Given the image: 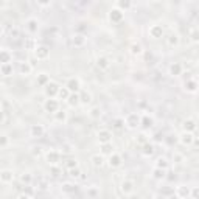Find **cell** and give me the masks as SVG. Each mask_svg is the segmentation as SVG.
I'll return each instance as SVG.
<instances>
[{
    "mask_svg": "<svg viewBox=\"0 0 199 199\" xmlns=\"http://www.w3.org/2000/svg\"><path fill=\"white\" fill-rule=\"evenodd\" d=\"M2 118H3V117H2V114H0V121H2Z\"/></svg>",
    "mask_w": 199,
    "mask_h": 199,
    "instance_id": "cell-25",
    "label": "cell"
},
{
    "mask_svg": "<svg viewBox=\"0 0 199 199\" xmlns=\"http://www.w3.org/2000/svg\"><path fill=\"white\" fill-rule=\"evenodd\" d=\"M58 107V104L55 101H50V103H47V109H50V110H55Z\"/></svg>",
    "mask_w": 199,
    "mask_h": 199,
    "instance_id": "cell-15",
    "label": "cell"
},
{
    "mask_svg": "<svg viewBox=\"0 0 199 199\" xmlns=\"http://www.w3.org/2000/svg\"><path fill=\"white\" fill-rule=\"evenodd\" d=\"M169 199H179V198H177V196H176V198H174V196H173V198H169Z\"/></svg>",
    "mask_w": 199,
    "mask_h": 199,
    "instance_id": "cell-24",
    "label": "cell"
},
{
    "mask_svg": "<svg viewBox=\"0 0 199 199\" xmlns=\"http://www.w3.org/2000/svg\"><path fill=\"white\" fill-rule=\"evenodd\" d=\"M190 39H191V42H195V44L199 40V34H198V28L196 27L190 28Z\"/></svg>",
    "mask_w": 199,
    "mask_h": 199,
    "instance_id": "cell-8",
    "label": "cell"
},
{
    "mask_svg": "<svg viewBox=\"0 0 199 199\" xmlns=\"http://www.w3.org/2000/svg\"><path fill=\"white\" fill-rule=\"evenodd\" d=\"M184 89L187 90V93H191V95H195L198 92V81L195 78H188L184 83Z\"/></svg>",
    "mask_w": 199,
    "mask_h": 199,
    "instance_id": "cell-1",
    "label": "cell"
},
{
    "mask_svg": "<svg viewBox=\"0 0 199 199\" xmlns=\"http://www.w3.org/2000/svg\"><path fill=\"white\" fill-rule=\"evenodd\" d=\"M163 176H165V169H160V168H157L156 171H154V177H157V179H162Z\"/></svg>",
    "mask_w": 199,
    "mask_h": 199,
    "instance_id": "cell-11",
    "label": "cell"
},
{
    "mask_svg": "<svg viewBox=\"0 0 199 199\" xmlns=\"http://www.w3.org/2000/svg\"><path fill=\"white\" fill-rule=\"evenodd\" d=\"M190 198L191 199H199V190H198V187H193V188L190 190Z\"/></svg>",
    "mask_w": 199,
    "mask_h": 199,
    "instance_id": "cell-10",
    "label": "cell"
},
{
    "mask_svg": "<svg viewBox=\"0 0 199 199\" xmlns=\"http://www.w3.org/2000/svg\"><path fill=\"white\" fill-rule=\"evenodd\" d=\"M2 179L5 180V182H8V180L13 179V174H11L9 171H5V173H2Z\"/></svg>",
    "mask_w": 199,
    "mask_h": 199,
    "instance_id": "cell-12",
    "label": "cell"
},
{
    "mask_svg": "<svg viewBox=\"0 0 199 199\" xmlns=\"http://www.w3.org/2000/svg\"><path fill=\"white\" fill-rule=\"evenodd\" d=\"M196 128H198V123L195 118H187L184 121V131L185 132H191V134H195L196 131Z\"/></svg>",
    "mask_w": 199,
    "mask_h": 199,
    "instance_id": "cell-3",
    "label": "cell"
},
{
    "mask_svg": "<svg viewBox=\"0 0 199 199\" xmlns=\"http://www.w3.org/2000/svg\"><path fill=\"white\" fill-rule=\"evenodd\" d=\"M68 87H70V89H78V81L76 79H72L68 83Z\"/></svg>",
    "mask_w": 199,
    "mask_h": 199,
    "instance_id": "cell-16",
    "label": "cell"
},
{
    "mask_svg": "<svg viewBox=\"0 0 199 199\" xmlns=\"http://www.w3.org/2000/svg\"><path fill=\"white\" fill-rule=\"evenodd\" d=\"M151 34H153V37H160L162 34H163L162 27H159V25H154L153 28H151Z\"/></svg>",
    "mask_w": 199,
    "mask_h": 199,
    "instance_id": "cell-7",
    "label": "cell"
},
{
    "mask_svg": "<svg viewBox=\"0 0 199 199\" xmlns=\"http://www.w3.org/2000/svg\"><path fill=\"white\" fill-rule=\"evenodd\" d=\"M195 140H196V137H195V134H191V132H185L184 131V134L180 135V143L185 145V146H191L193 143H195Z\"/></svg>",
    "mask_w": 199,
    "mask_h": 199,
    "instance_id": "cell-2",
    "label": "cell"
},
{
    "mask_svg": "<svg viewBox=\"0 0 199 199\" xmlns=\"http://www.w3.org/2000/svg\"><path fill=\"white\" fill-rule=\"evenodd\" d=\"M100 137H101V140H104V142H106V140L109 138V134H107V132H101V134H100Z\"/></svg>",
    "mask_w": 199,
    "mask_h": 199,
    "instance_id": "cell-19",
    "label": "cell"
},
{
    "mask_svg": "<svg viewBox=\"0 0 199 199\" xmlns=\"http://www.w3.org/2000/svg\"><path fill=\"white\" fill-rule=\"evenodd\" d=\"M190 187H185V185H180L177 187V198H190Z\"/></svg>",
    "mask_w": 199,
    "mask_h": 199,
    "instance_id": "cell-4",
    "label": "cell"
},
{
    "mask_svg": "<svg viewBox=\"0 0 199 199\" xmlns=\"http://www.w3.org/2000/svg\"><path fill=\"white\" fill-rule=\"evenodd\" d=\"M47 92H48V93H55V92H56V86H55V84L48 86V89H47Z\"/></svg>",
    "mask_w": 199,
    "mask_h": 199,
    "instance_id": "cell-18",
    "label": "cell"
},
{
    "mask_svg": "<svg viewBox=\"0 0 199 199\" xmlns=\"http://www.w3.org/2000/svg\"><path fill=\"white\" fill-rule=\"evenodd\" d=\"M93 163H95V165H101V159H98V157H93Z\"/></svg>",
    "mask_w": 199,
    "mask_h": 199,
    "instance_id": "cell-22",
    "label": "cell"
},
{
    "mask_svg": "<svg viewBox=\"0 0 199 199\" xmlns=\"http://www.w3.org/2000/svg\"><path fill=\"white\" fill-rule=\"evenodd\" d=\"M123 190H126V191H131V184H123Z\"/></svg>",
    "mask_w": 199,
    "mask_h": 199,
    "instance_id": "cell-21",
    "label": "cell"
},
{
    "mask_svg": "<svg viewBox=\"0 0 199 199\" xmlns=\"http://www.w3.org/2000/svg\"><path fill=\"white\" fill-rule=\"evenodd\" d=\"M182 73V66L180 64H173L171 67H169V75H173V76H179V75Z\"/></svg>",
    "mask_w": 199,
    "mask_h": 199,
    "instance_id": "cell-5",
    "label": "cell"
},
{
    "mask_svg": "<svg viewBox=\"0 0 199 199\" xmlns=\"http://www.w3.org/2000/svg\"><path fill=\"white\" fill-rule=\"evenodd\" d=\"M110 163H112V165H120V157H117V156H115Z\"/></svg>",
    "mask_w": 199,
    "mask_h": 199,
    "instance_id": "cell-20",
    "label": "cell"
},
{
    "mask_svg": "<svg viewBox=\"0 0 199 199\" xmlns=\"http://www.w3.org/2000/svg\"><path fill=\"white\" fill-rule=\"evenodd\" d=\"M128 121H129V126H131V128H134V126H135V123L138 121V117H135V115H131Z\"/></svg>",
    "mask_w": 199,
    "mask_h": 199,
    "instance_id": "cell-13",
    "label": "cell"
},
{
    "mask_svg": "<svg viewBox=\"0 0 199 199\" xmlns=\"http://www.w3.org/2000/svg\"><path fill=\"white\" fill-rule=\"evenodd\" d=\"M168 45H169V47H177V45H179V36H177L176 33L169 34V37H168Z\"/></svg>",
    "mask_w": 199,
    "mask_h": 199,
    "instance_id": "cell-6",
    "label": "cell"
},
{
    "mask_svg": "<svg viewBox=\"0 0 199 199\" xmlns=\"http://www.w3.org/2000/svg\"><path fill=\"white\" fill-rule=\"evenodd\" d=\"M42 132H44V129H42L40 126H37V128H33V134H34V135H40Z\"/></svg>",
    "mask_w": 199,
    "mask_h": 199,
    "instance_id": "cell-14",
    "label": "cell"
},
{
    "mask_svg": "<svg viewBox=\"0 0 199 199\" xmlns=\"http://www.w3.org/2000/svg\"><path fill=\"white\" fill-rule=\"evenodd\" d=\"M37 56H39V58H45V56H47V50H45V48H39V50H37Z\"/></svg>",
    "mask_w": 199,
    "mask_h": 199,
    "instance_id": "cell-17",
    "label": "cell"
},
{
    "mask_svg": "<svg viewBox=\"0 0 199 199\" xmlns=\"http://www.w3.org/2000/svg\"><path fill=\"white\" fill-rule=\"evenodd\" d=\"M3 72L5 73H9V67H3Z\"/></svg>",
    "mask_w": 199,
    "mask_h": 199,
    "instance_id": "cell-23",
    "label": "cell"
},
{
    "mask_svg": "<svg viewBox=\"0 0 199 199\" xmlns=\"http://www.w3.org/2000/svg\"><path fill=\"white\" fill-rule=\"evenodd\" d=\"M157 166H159L160 169H166V168H168V160H166V159H162V157H160V159L157 160Z\"/></svg>",
    "mask_w": 199,
    "mask_h": 199,
    "instance_id": "cell-9",
    "label": "cell"
}]
</instances>
